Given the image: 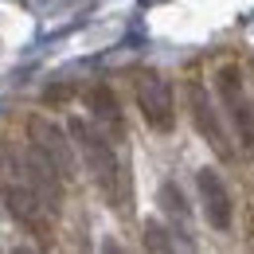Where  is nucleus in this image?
<instances>
[{"instance_id": "1", "label": "nucleus", "mask_w": 254, "mask_h": 254, "mask_svg": "<svg viewBox=\"0 0 254 254\" xmlns=\"http://www.w3.org/2000/svg\"><path fill=\"white\" fill-rule=\"evenodd\" d=\"M66 133L74 137V149L82 153L86 172L94 176V184L102 188V195H106L110 203H114V199H126V172H122V164L114 157V145H110L90 122H82V118H74V122L66 126Z\"/></svg>"}, {"instance_id": "2", "label": "nucleus", "mask_w": 254, "mask_h": 254, "mask_svg": "<svg viewBox=\"0 0 254 254\" xmlns=\"http://www.w3.org/2000/svg\"><path fill=\"white\" fill-rule=\"evenodd\" d=\"M137 106H141V118L145 126L157 129V133H168L176 126V98H172V86L168 78L157 74V70H145L137 78Z\"/></svg>"}, {"instance_id": "3", "label": "nucleus", "mask_w": 254, "mask_h": 254, "mask_svg": "<svg viewBox=\"0 0 254 254\" xmlns=\"http://www.w3.org/2000/svg\"><path fill=\"white\" fill-rule=\"evenodd\" d=\"M215 86H219L223 106H227L231 122H235V129H239L243 149H254V102L247 98V90H243V74H239V66H223L219 78H215Z\"/></svg>"}, {"instance_id": "4", "label": "nucleus", "mask_w": 254, "mask_h": 254, "mask_svg": "<svg viewBox=\"0 0 254 254\" xmlns=\"http://www.w3.org/2000/svg\"><path fill=\"white\" fill-rule=\"evenodd\" d=\"M28 137H32V149L39 153L43 160H51V168L70 180L74 176V157H70V141H66V133L55 122H47V118H32L28 122Z\"/></svg>"}, {"instance_id": "5", "label": "nucleus", "mask_w": 254, "mask_h": 254, "mask_svg": "<svg viewBox=\"0 0 254 254\" xmlns=\"http://www.w3.org/2000/svg\"><path fill=\"white\" fill-rule=\"evenodd\" d=\"M4 203H8L12 219L20 223V227H28L35 239H47V231H51V211H47V203H43L28 184H4Z\"/></svg>"}, {"instance_id": "6", "label": "nucleus", "mask_w": 254, "mask_h": 254, "mask_svg": "<svg viewBox=\"0 0 254 254\" xmlns=\"http://www.w3.org/2000/svg\"><path fill=\"white\" fill-rule=\"evenodd\" d=\"M195 184H199V195H203V215L215 231H231L235 223V199L223 184V176L215 168H199L195 172Z\"/></svg>"}, {"instance_id": "7", "label": "nucleus", "mask_w": 254, "mask_h": 254, "mask_svg": "<svg viewBox=\"0 0 254 254\" xmlns=\"http://www.w3.org/2000/svg\"><path fill=\"white\" fill-rule=\"evenodd\" d=\"M188 110H191V122H195V129L207 137V145H211V149H215L223 160H231L227 133H223L219 118H215V106H211V98H207V90H203V82H199V78H191V82H188Z\"/></svg>"}, {"instance_id": "8", "label": "nucleus", "mask_w": 254, "mask_h": 254, "mask_svg": "<svg viewBox=\"0 0 254 254\" xmlns=\"http://www.w3.org/2000/svg\"><path fill=\"white\" fill-rule=\"evenodd\" d=\"M24 184L47 203V211L55 215L59 211V203H63V176L51 168V160H43L35 153L32 145H28V153H24Z\"/></svg>"}, {"instance_id": "9", "label": "nucleus", "mask_w": 254, "mask_h": 254, "mask_svg": "<svg viewBox=\"0 0 254 254\" xmlns=\"http://www.w3.org/2000/svg\"><path fill=\"white\" fill-rule=\"evenodd\" d=\"M86 106L94 110V118L102 122V126H114V129H122V106H118V94L102 82V86H94L90 94H86Z\"/></svg>"}, {"instance_id": "10", "label": "nucleus", "mask_w": 254, "mask_h": 254, "mask_svg": "<svg viewBox=\"0 0 254 254\" xmlns=\"http://www.w3.org/2000/svg\"><path fill=\"white\" fill-rule=\"evenodd\" d=\"M160 207H164L168 215H176V219H188V207H184V195H180V188H176L172 180H164V184H160Z\"/></svg>"}, {"instance_id": "11", "label": "nucleus", "mask_w": 254, "mask_h": 254, "mask_svg": "<svg viewBox=\"0 0 254 254\" xmlns=\"http://www.w3.org/2000/svg\"><path fill=\"white\" fill-rule=\"evenodd\" d=\"M145 247H149V251H172L176 243L164 239V227H160V223H145Z\"/></svg>"}]
</instances>
